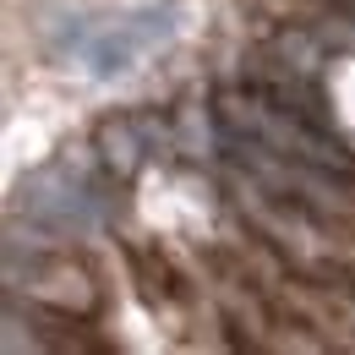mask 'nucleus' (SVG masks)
Returning <instances> with one entry per match:
<instances>
[{
    "mask_svg": "<svg viewBox=\"0 0 355 355\" xmlns=\"http://www.w3.org/2000/svg\"><path fill=\"white\" fill-rule=\"evenodd\" d=\"M17 279H28L33 284V301H44V306H66V311H88L98 301V290H93V273L66 246H33L28 252V273L22 268H11V284Z\"/></svg>",
    "mask_w": 355,
    "mask_h": 355,
    "instance_id": "f257e3e1",
    "label": "nucleus"
},
{
    "mask_svg": "<svg viewBox=\"0 0 355 355\" xmlns=\"http://www.w3.org/2000/svg\"><path fill=\"white\" fill-rule=\"evenodd\" d=\"M98 153H104V164L115 170V175H132L137 164H142V137H137V121L132 115H115V121H104L98 126Z\"/></svg>",
    "mask_w": 355,
    "mask_h": 355,
    "instance_id": "7ed1b4c3",
    "label": "nucleus"
},
{
    "mask_svg": "<svg viewBox=\"0 0 355 355\" xmlns=\"http://www.w3.org/2000/svg\"><path fill=\"white\" fill-rule=\"evenodd\" d=\"M126 263H132V279H137V290H142V301L159 311L164 322H180V311L197 301V284H186L175 268H170V257L159 246H142V241L126 246Z\"/></svg>",
    "mask_w": 355,
    "mask_h": 355,
    "instance_id": "f03ea898",
    "label": "nucleus"
}]
</instances>
